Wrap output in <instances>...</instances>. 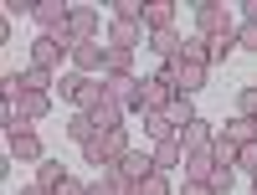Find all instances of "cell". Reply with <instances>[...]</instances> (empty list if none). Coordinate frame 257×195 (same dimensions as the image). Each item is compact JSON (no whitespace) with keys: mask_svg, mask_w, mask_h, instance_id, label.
<instances>
[{"mask_svg":"<svg viewBox=\"0 0 257 195\" xmlns=\"http://www.w3.org/2000/svg\"><path fill=\"white\" fill-rule=\"evenodd\" d=\"M123 154H128V128H113V134H98L88 149H82V159H88L93 169H103V175H108V169H118L123 164Z\"/></svg>","mask_w":257,"mask_h":195,"instance_id":"1","label":"cell"},{"mask_svg":"<svg viewBox=\"0 0 257 195\" xmlns=\"http://www.w3.org/2000/svg\"><path fill=\"white\" fill-rule=\"evenodd\" d=\"M57 88H62V98H67L77 113H93V108L103 103V82H98V77H88V72H67Z\"/></svg>","mask_w":257,"mask_h":195,"instance_id":"2","label":"cell"},{"mask_svg":"<svg viewBox=\"0 0 257 195\" xmlns=\"http://www.w3.org/2000/svg\"><path fill=\"white\" fill-rule=\"evenodd\" d=\"M231 31H242V26H237V16H231L221 0H201L196 6V36L216 41V36H231Z\"/></svg>","mask_w":257,"mask_h":195,"instance_id":"3","label":"cell"},{"mask_svg":"<svg viewBox=\"0 0 257 195\" xmlns=\"http://www.w3.org/2000/svg\"><path fill=\"white\" fill-rule=\"evenodd\" d=\"M160 67L170 72V82H175V88L190 98L196 88H206V77H211V67L206 62H190V57H175V62H160Z\"/></svg>","mask_w":257,"mask_h":195,"instance_id":"4","label":"cell"},{"mask_svg":"<svg viewBox=\"0 0 257 195\" xmlns=\"http://www.w3.org/2000/svg\"><path fill=\"white\" fill-rule=\"evenodd\" d=\"M36 36H67V21H72V6H62V0H36Z\"/></svg>","mask_w":257,"mask_h":195,"instance_id":"5","label":"cell"},{"mask_svg":"<svg viewBox=\"0 0 257 195\" xmlns=\"http://www.w3.org/2000/svg\"><path fill=\"white\" fill-rule=\"evenodd\" d=\"M139 93H144V113H165V108L180 98V88L170 82V72H165V67H160L155 77H144V82H139Z\"/></svg>","mask_w":257,"mask_h":195,"instance_id":"6","label":"cell"},{"mask_svg":"<svg viewBox=\"0 0 257 195\" xmlns=\"http://www.w3.org/2000/svg\"><path fill=\"white\" fill-rule=\"evenodd\" d=\"M6 144H11V159H21V164H41V159H47V154H41V134L31 123L6 128Z\"/></svg>","mask_w":257,"mask_h":195,"instance_id":"7","label":"cell"},{"mask_svg":"<svg viewBox=\"0 0 257 195\" xmlns=\"http://www.w3.org/2000/svg\"><path fill=\"white\" fill-rule=\"evenodd\" d=\"M72 47H77L72 36H36V41H31V67L52 72V67H57L62 57H72Z\"/></svg>","mask_w":257,"mask_h":195,"instance_id":"8","label":"cell"},{"mask_svg":"<svg viewBox=\"0 0 257 195\" xmlns=\"http://www.w3.org/2000/svg\"><path fill=\"white\" fill-rule=\"evenodd\" d=\"M72 67L88 72V77L108 72V47H103V41H77V47H72Z\"/></svg>","mask_w":257,"mask_h":195,"instance_id":"9","label":"cell"},{"mask_svg":"<svg viewBox=\"0 0 257 195\" xmlns=\"http://www.w3.org/2000/svg\"><path fill=\"white\" fill-rule=\"evenodd\" d=\"M113 175H118L123 185H139L144 175H155V154H144V149H128V154H123V164L113 169Z\"/></svg>","mask_w":257,"mask_h":195,"instance_id":"10","label":"cell"},{"mask_svg":"<svg viewBox=\"0 0 257 195\" xmlns=\"http://www.w3.org/2000/svg\"><path fill=\"white\" fill-rule=\"evenodd\" d=\"M144 47H149V52H155L160 62H175V57L185 52V36H180L175 26H170V31H149V41H144Z\"/></svg>","mask_w":257,"mask_h":195,"instance_id":"11","label":"cell"},{"mask_svg":"<svg viewBox=\"0 0 257 195\" xmlns=\"http://www.w3.org/2000/svg\"><path fill=\"white\" fill-rule=\"evenodd\" d=\"M123 113H128V108H123L118 98H108V93H103V103L93 108V113H88V118L98 123V134H113V128H123Z\"/></svg>","mask_w":257,"mask_h":195,"instance_id":"12","label":"cell"},{"mask_svg":"<svg viewBox=\"0 0 257 195\" xmlns=\"http://www.w3.org/2000/svg\"><path fill=\"white\" fill-rule=\"evenodd\" d=\"M67 36H72V41H98V11H93V6H72Z\"/></svg>","mask_w":257,"mask_h":195,"instance_id":"13","label":"cell"},{"mask_svg":"<svg viewBox=\"0 0 257 195\" xmlns=\"http://www.w3.org/2000/svg\"><path fill=\"white\" fill-rule=\"evenodd\" d=\"M216 134H221L216 123H206V118H196L190 128H180V144H185V154H196V149H211V144H216Z\"/></svg>","mask_w":257,"mask_h":195,"instance_id":"14","label":"cell"},{"mask_svg":"<svg viewBox=\"0 0 257 195\" xmlns=\"http://www.w3.org/2000/svg\"><path fill=\"white\" fill-rule=\"evenodd\" d=\"M16 113H21V123H41L52 113V93H21L16 98Z\"/></svg>","mask_w":257,"mask_h":195,"instance_id":"15","label":"cell"},{"mask_svg":"<svg viewBox=\"0 0 257 195\" xmlns=\"http://www.w3.org/2000/svg\"><path fill=\"white\" fill-rule=\"evenodd\" d=\"M139 41H149L144 26H128V21H113V26H108V47H118V52H134Z\"/></svg>","mask_w":257,"mask_h":195,"instance_id":"16","label":"cell"},{"mask_svg":"<svg viewBox=\"0 0 257 195\" xmlns=\"http://www.w3.org/2000/svg\"><path fill=\"white\" fill-rule=\"evenodd\" d=\"M221 139H231L237 149H247V144L257 139V118H242V113H231V118L221 123Z\"/></svg>","mask_w":257,"mask_h":195,"instance_id":"17","label":"cell"},{"mask_svg":"<svg viewBox=\"0 0 257 195\" xmlns=\"http://www.w3.org/2000/svg\"><path fill=\"white\" fill-rule=\"evenodd\" d=\"M175 26V0H149L144 6V31H170Z\"/></svg>","mask_w":257,"mask_h":195,"instance_id":"18","label":"cell"},{"mask_svg":"<svg viewBox=\"0 0 257 195\" xmlns=\"http://www.w3.org/2000/svg\"><path fill=\"white\" fill-rule=\"evenodd\" d=\"M216 175V159H211V149H196V154H185V180L190 185H206Z\"/></svg>","mask_w":257,"mask_h":195,"instance_id":"19","label":"cell"},{"mask_svg":"<svg viewBox=\"0 0 257 195\" xmlns=\"http://www.w3.org/2000/svg\"><path fill=\"white\" fill-rule=\"evenodd\" d=\"M185 164V144L180 139H160L155 144V169H180Z\"/></svg>","mask_w":257,"mask_h":195,"instance_id":"20","label":"cell"},{"mask_svg":"<svg viewBox=\"0 0 257 195\" xmlns=\"http://www.w3.org/2000/svg\"><path fill=\"white\" fill-rule=\"evenodd\" d=\"M62 180H67V164H62V159H41V164H36V185H41V190L57 195Z\"/></svg>","mask_w":257,"mask_h":195,"instance_id":"21","label":"cell"},{"mask_svg":"<svg viewBox=\"0 0 257 195\" xmlns=\"http://www.w3.org/2000/svg\"><path fill=\"white\" fill-rule=\"evenodd\" d=\"M67 139H72L77 149H88V144L98 139V123H93L88 113H72V118H67Z\"/></svg>","mask_w":257,"mask_h":195,"instance_id":"22","label":"cell"},{"mask_svg":"<svg viewBox=\"0 0 257 195\" xmlns=\"http://www.w3.org/2000/svg\"><path fill=\"white\" fill-rule=\"evenodd\" d=\"M165 118H170V128H175V134H180V128H190V123H196L201 113H196V108H190V98L180 93L175 103H170V108H165Z\"/></svg>","mask_w":257,"mask_h":195,"instance_id":"23","label":"cell"},{"mask_svg":"<svg viewBox=\"0 0 257 195\" xmlns=\"http://www.w3.org/2000/svg\"><path fill=\"white\" fill-rule=\"evenodd\" d=\"M128 195H175V190H170V175H165V169H155V175H144L139 185H128Z\"/></svg>","mask_w":257,"mask_h":195,"instance_id":"24","label":"cell"},{"mask_svg":"<svg viewBox=\"0 0 257 195\" xmlns=\"http://www.w3.org/2000/svg\"><path fill=\"white\" fill-rule=\"evenodd\" d=\"M103 77H134V52L108 47V72H103Z\"/></svg>","mask_w":257,"mask_h":195,"instance_id":"25","label":"cell"},{"mask_svg":"<svg viewBox=\"0 0 257 195\" xmlns=\"http://www.w3.org/2000/svg\"><path fill=\"white\" fill-rule=\"evenodd\" d=\"M88 195H128V185L113 175V169H108V175H98V180H88Z\"/></svg>","mask_w":257,"mask_h":195,"instance_id":"26","label":"cell"},{"mask_svg":"<svg viewBox=\"0 0 257 195\" xmlns=\"http://www.w3.org/2000/svg\"><path fill=\"white\" fill-rule=\"evenodd\" d=\"M144 134L155 139V144H160V139H180L175 128H170V118H165V113H144Z\"/></svg>","mask_w":257,"mask_h":195,"instance_id":"27","label":"cell"},{"mask_svg":"<svg viewBox=\"0 0 257 195\" xmlns=\"http://www.w3.org/2000/svg\"><path fill=\"white\" fill-rule=\"evenodd\" d=\"M211 159H216V169H237V144L216 134V144H211Z\"/></svg>","mask_w":257,"mask_h":195,"instance_id":"28","label":"cell"},{"mask_svg":"<svg viewBox=\"0 0 257 195\" xmlns=\"http://www.w3.org/2000/svg\"><path fill=\"white\" fill-rule=\"evenodd\" d=\"M47 88H52V72H41V67L21 72V93H47Z\"/></svg>","mask_w":257,"mask_h":195,"instance_id":"29","label":"cell"},{"mask_svg":"<svg viewBox=\"0 0 257 195\" xmlns=\"http://www.w3.org/2000/svg\"><path fill=\"white\" fill-rule=\"evenodd\" d=\"M113 21H128V26H144V6H139V0H113Z\"/></svg>","mask_w":257,"mask_h":195,"instance_id":"30","label":"cell"},{"mask_svg":"<svg viewBox=\"0 0 257 195\" xmlns=\"http://www.w3.org/2000/svg\"><path fill=\"white\" fill-rule=\"evenodd\" d=\"M180 57L206 62V67H211V41H206V36H185V52H180Z\"/></svg>","mask_w":257,"mask_h":195,"instance_id":"31","label":"cell"},{"mask_svg":"<svg viewBox=\"0 0 257 195\" xmlns=\"http://www.w3.org/2000/svg\"><path fill=\"white\" fill-rule=\"evenodd\" d=\"M231 52H237V31H231V36H216V41H211V67H216V62H226Z\"/></svg>","mask_w":257,"mask_h":195,"instance_id":"32","label":"cell"},{"mask_svg":"<svg viewBox=\"0 0 257 195\" xmlns=\"http://www.w3.org/2000/svg\"><path fill=\"white\" fill-rule=\"evenodd\" d=\"M237 47L257 57V21H242V31H237Z\"/></svg>","mask_w":257,"mask_h":195,"instance_id":"33","label":"cell"},{"mask_svg":"<svg viewBox=\"0 0 257 195\" xmlns=\"http://www.w3.org/2000/svg\"><path fill=\"white\" fill-rule=\"evenodd\" d=\"M237 113L242 118H257V88H242L237 93Z\"/></svg>","mask_w":257,"mask_h":195,"instance_id":"34","label":"cell"},{"mask_svg":"<svg viewBox=\"0 0 257 195\" xmlns=\"http://www.w3.org/2000/svg\"><path fill=\"white\" fill-rule=\"evenodd\" d=\"M206 185L216 190V195H231V185H237V175H231V169H216V175H211Z\"/></svg>","mask_w":257,"mask_h":195,"instance_id":"35","label":"cell"},{"mask_svg":"<svg viewBox=\"0 0 257 195\" xmlns=\"http://www.w3.org/2000/svg\"><path fill=\"white\" fill-rule=\"evenodd\" d=\"M237 169H252V175H257V139L247 149H237Z\"/></svg>","mask_w":257,"mask_h":195,"instance_id":"36","label":"cell"},{"mask_svg":"<svg viewBox=\"0 0 257 195\" xmlns=\"http://www.w3.org/2000/svg\"><path fill=\"white\" fill-rule=\"evenodd\" d=\"M57 195H88V185H82L77 175H67V180H62V190H57Z\"/></svg>","mask_w":257,"mask_h":195,"instance_id":"37","label":"cell"},{"mask_svg":"<svg viewBox=\"0 0 257 195\" xmlns=\"http://www.w3.org/2000/svg\"><path fill=\"white\" fill-rule=\"evenodd\" d=\"M180 195H216V190H211V185H190V180H185V190H180Z\"/></svg>","mask_w":257,"mask_h":195,"instance_id":"38","label":"cell"},{"mask_svg":"<svg viewBox=\"0 0 257 195\" xmlns=\"http://www.w3.org/2000/svg\"><path fill=\"white\" fill-rule=\"evenodd\" d=\"M242 21H257V0H247V6H242Z\"/></svg>","mask_w":257,"mask_h":195,"instance_id":"39","label":"cell"},{"mask_svg":"<svg viewBox=\"0 0 257 195\" xmlns=\"http://www.w3.org/2000/svg\"><path fill=\"white\" fill-rule=\"evenodd\" d=\"M21 195H52V190H41V185H26V190H21Z\"/></svg>","mask_w":257,"mask_h":195,"instance_id":"40","label":"cell"},{"mask_svg":"<svg viewBox=\"0 0 257 195\" xmlns=\"http://www.w3.org/2000/svg\"><path fill=\"white\" fill-rule=\"evenodd\" d=\"M252 195H257V175H252Z\"/></svg>","mask_w":257,"mask_h":195,"instance_id":"41","label":"cell"}]
</instances>
